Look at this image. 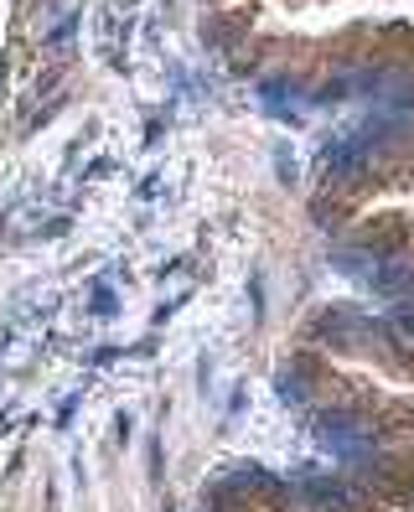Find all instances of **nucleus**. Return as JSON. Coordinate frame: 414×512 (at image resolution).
<instances>
[{
	"mask_svg": "<svg viewBox=\"0 0 414 512\" xmlns=\"http://www.w3.org/2000/svg\"><path fill=\"white\" fill-rule=\"evenodd\" d=\"M389 326H394V337H399V342H414V295H394Z\"/></svg>",
	"mask_w": 414,
	"mask_h": 512,
	"instance_id": "3",
	"label": "nucleus"
},
{
	"mask_svg": "<svg viewBox=\"0 0 414 512\" xmlns=\"http://www.w3.org/2000/svg\"><path fill=\"white\" fill-rule=\"evenodd\" d=\"M295 492H301L316 512H363L368 507L363 492H352L347 481H337V476H301V481H295Z\"/></svg>",
	"mask_w": 414,
	"mask_h": 512,
	"instance_id": "2",
	"label": "nucleus"
},
{
	"mask_svg": "<svg viewBox=\"0 0 414 512\" xmlns=\"http://www.w3.org/2000/svg\"><path fill=\"white\" fill-rule=\"evenodd\" d=\"M337 269L342 275H352L358 285H368L373 295H409V285H414V264L409 259H399V254H373V249H347V254H337Z\"/></svg>",
	"mask_w": 414,
	"mask_h": 512,
	"instance_id": "1",
	"label": "nucleus"
}]
</instances>
